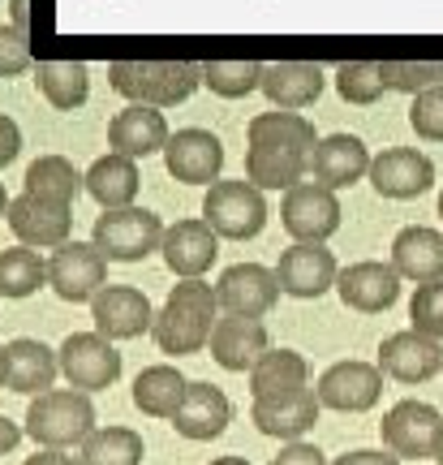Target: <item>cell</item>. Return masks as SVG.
<instances>
[{
	"label": "cell",
	"instance_id": "cell-1",
	"mask_svg": "<svg viewBox=\"0 0 443 465\" xmlns=\"http://www.w3.org/2000/svg\"><path fill=\"white\" fill-rule=\"evenodd\" d=\"M220 323V298H215V284L207 281H181L172 284V293L164 298V306L155 311V345L160 353H198V349L212 345V332Z\"/></svg>",
	"mask_w": 443,
	"mask_h": 465
},
{
	"label": "cell",
	"instance_id": "cell-2",
	"mask_svg": "<svg viewBox=\"0 0 443 465\" xmlns=\"http://www.w3.org/2000/svg\"><path fill=\"white\" fill-rule=\"evenodd\" d=\"M108 83L130 104H151L164 113L194 95L202 83V65L198 61H113Z\"/></svg>",
	"mask_w": 443,
	"mask_h": 465
},
{
	"label": "cell",
	"instance_id": "cell-3",
	"mask_svg": "<svg viewBox=\"0 0 443 465\" xmlns=\"http://www.w3.org/2000/svg\"><path fill=\"white\" fill-rule=\"evenodd\" d=\"M95 431V405L91 392L78 388H52L44 397H31L26 405V435H31L39 449H83Z\"/></svg>",
	"mask_w": 443,
	"mask_h": 465
},
{
	"label": "cell",
	"instance_id": "cell-4",
	"mask_svg": "<svg viewBox=\"0 0 443 465\" xmlns=\"http://www.w3.org/2000/svg\"><path fill=\"white\" fill-rule=\"evenodd\" d=\"M164 224L147 207H121V212H103L95 220L91 242L108 263H143L151 250L164 246Z\"/></svg>",
	"mask_w": 443,
	"mask_h": 465
},
{
	"label": "cell",
	"instance_id": "cell-5",
	"mask_svg": "<svg viewBox=\"0 0 443 465\" xmlns=\"http://www.w3.org/2000/svg\"><path fill=\"white\" fill-rule=\"evenodd\" d=\"M202 220L212 224L220 237L229 242H250L259 237L267 224V199L259 185H250L246 177L241 182H215L202 199Z\"/></svg>",
	"mask_w": 443,
	"mask_h": 465
},
{
	"label": "cell",
	"instance_id": "cell-6",
	"mask_svg": "<svg viewBox=\"0 0 443 465\" xmlns=\"http://www.w3.org/2000/svg\"><path fill=\"white\" fill-rule=\"evenodd\" d=\"M48 284L61 302H95L108 289V259L99 254L95 242H65L61 250H52Z\"/></svg>",
	"mask_w": 443,
	"mask_h": 465
},
{
	"label": "cell",
	"instance_id": "cell-7",
	"mask_svg": "<svg viewBox=\"0 0 443 465\" xmlns=\"http://www.w3.org/2000/svg\"><path fill=\"white\" fill-rule=\"evenodd\" d=\"M56 358H61V375L78 392H103L121 380V353L99 332H69L65 345L56 349Z\"/></svg>",
	"mask_w": 443,
	"mask_h": 465
},
{
	"label": "cell",
	"instance_id": "cell-8",
	"mask_svg": "<svg viewBox=\"0 0 443 465\" xmlns=\"http://www.w3.org/2000/svg\"><path fill=\"white\" fill-rule=\"evenodd\" d=\"M443 414L427 401H396L383 414L379 431H383V449L396 452L400 461H427L435 457V440H439Z\"/></svg>",
	"mask_w": 443,
	"mask_h": 465
},
{
	"label": "cell",
	"instance_id": "cell-9",
	"mask_svg": "<svg viewBox=\"0 0 443 465\" xmlns=\"http://www.w3.org/2000/svg\"><path fill=\"white\" fill-rule=\"evenodd\" d=\"M314 397L323 410H336V414H366L383 397V371L379 362H358V358L336 362L319 375Z\"/></svg>",
	"mask_w": 443,
	"mask_h": 465
},
{
	"label": "cell",
	"instance_id": "cell-10",
	"mask_svg": "<svg viewBox=\"0 0 443 465\" xmlns=\"http://www.w3.org/2000/svg\"><path fill=\"white\" fill-rule=\"evenodd\" d=\"M340 199H336V190L319 182H301L293 185L289 194H284V207H280V224L289 229L293 242H328L331 232L340 229Z\"/></svg>",
	"mask_w": 443,
	"mask_h": 465
},
{
	"label": "cell",
	"instance_id": "cell-11",
	"mask_svg": "<svg viewBox=\"0 0 443 465\" xmlns=\"http://www.w3.org/2000/svg\"><path fill=\"white\" fill-rule=\"evenodd\" d=\"M276 281H280V293L310 302V298H323L328 289H336L340 267H336V254L328 246H319V242H293V246L280 254Z\"/></svg>",
	"mask_w": 443,
	"mask_h": 465
},
{
	"label": "cell",
	"instance_id": "cell-12",
	"mask_svg": "<svg viewBox=\"0 0 443 465\" xmlns=\"http://www.w3.org/2000/svg\"><path fill=\"white\" fill-rule=\"evenodd\" d=\"M215 298H220V311H224V315H241V319L271 315V306L280 302L276 267L232 263L229 272L215 281Z\"/></svg>",
	"mask_w": 443,
	"mask_h": 465
},
{
	"label": "cell",
	"instance_id": "cell-13",
	"mask_svg": "<svg viewBox=\"0 0 443 465\" xmlns=\"http://www.w3.org/2000/svg\"><path fill=\"white\" fill-rule=\"evenodd\" d=\"M9 229L22 246L31 250H61L74 232V207L65 203H48L34 194H17L9 203Z\"/></svg>",
	"mask_w": 443,
	"mask_h": 465
},
{
	"label": "cell",
	"instance_id": "cell-14",
	"mask_svg": "<svg viewBox=\"0 0 443 465\" xmlns=\"http://www.w3.org/2000/svg\"><path fill=\"white\" fill-rule=\"evenodd\" d=\"M91 319H95V332L108 336V341H133L155 328V311L143 289L133 284H108L95 302H91Z\"/></svg>",
	"mask_w": 443,
	"mask_h": 465
},
{
	"label": "cell",
	"instance_id": "cell-15",
	"mask_svg": "<svg viewBox=\"0 0 443 465\" xmlns=\"http://www.w3.org/2000/svg\"><path fill=\"white\" fill-rule=\"evenodd\" d=\"M164 168L185 185H215L224 168V143L212 130H177L164 147Z\"/></svg>",
	"mask_w": 443,
	"mask_h": 465
},
{
	"label": "cell",
	"instance_id": "cell-16",
	"mask_svg": "<svg viewBox=\"0 0 443 465\" xmlns=\"http://www.w3.org/2000/svg\"><path fill=\"white\" fill-rule=\"evenodd\" d=\"M336 293L358 315H383L400 298V272L392 263H379V259H361V263L340 272Z\"/></svg>",
	"mask_w": 443,
	"mask_h": 465
},
{
	"label": "cell",
	"instance_id": "cell-17",
	"mask_svg": "<svg viewBox=\"0 0 443 465\" xmlns=\"http://www.w3.org/2000/svg\"><path fill=\"white\" fill-rule=\"evenodd\" d=\"M370 185L383 199H418L435 185V164L418 147H388L370 160Z\"/></svg>",
	"mask_w": 443,
	"mask_h": 465
},
{
	"label": "cell",
	"instance_id": "cell-18",
	"mask_svg": "<svg viewBox=\"0 0 443 465\" xmlns=\"http://www.w3.org/2000/svg\"><path fill=\"white\" fill-rule=\"evenodd\" d=\"M379 371L400 383H427L443 371V345L422 332H413V328L392 332L379 345Z\"/></svg>",
	"mask_w": 443,
	"mask_h": 465
},
{
	"label": "cell",
	"instance_id": "cell-19",
	"mask_svg": "<svg viewBox=\"0 0 443 465\" xmlns=\"http://www.w3.org/2000/svg\"><path fill=\"white\" fill-rule=\"evenodd\" d=\"M164 263L172 276L181 281H202V272L215 263L220 254V232L207 224V220H177L172 229L164 232Z\"/></svg>",
	"mask_w": 443,
	"mask_h": 465
},
{
	"label": "cell",
	"instance_id": "cell-20",
	"mask_svg": "<svg viewBox=\"0 0 443 465\" xmlns=\"http://www.w3.org/2000/svg\"><path fill=\"white\" fill-rule=\"evenodd\" d=\"M271 349L263 319H241V315H220L212 332V358L215 366H224L232 375H250L259 358Z\"/></svg>",
	"mask_w": 443,
	"mask_h": 465
},
{
	"label": "cell",
	"instance_id": "cell-21",
	"mask_svg": "<svg viewBox=\"0 0 443 465\" xmlns=\"http://www.w3.org/2000/svg\"><path fill=\"white\" fill-rule=\"evenodd\" d=\"M168 138L172 134H168L164 113L151 108V104H125L113 116V125H108L113 155H125V160H147V155L168 147Z\"/></svg>",
	"mask_w": 443,
	"mask_h": 465
},
{
	"label": "cell",
	"instance_id": "cell-22",
	"mask_svg": "<svg viewBox=\"0 0 443 465\" xmlns=\"http://www.w3.org/2000/svg\"><path fill=\"white\" fill-rule=\"evenodd\" d=\"M370 160L375 155L366 151V143L358 134H328V138H319V147L310 155V173L319 185L345 190V185L370 177Z\"/></svg>",
	"mask_w": 443,
	"mask_h": 465
},
{
	"label": "cell",
	"instance_id": "cell-23",
	"mask_svg": "<svg viewBox=\"0 0 443 465\" xmlns=\"http://www.w3.org/2000/svg\"><path fill=\"white\" fill-rule=\"evenodd\" d=\"M56 371H61V358H56L44 341L17 336V341L5 345V388H9V392L44 397V392H52Z\"/></svg>",
	"mask_w": 443,
	"mask_h": 465
},
{
	"label": "cell",
	"instance_id": "cell-24",
	"mask_svg": "<svg viewBox=\"0 0 443 465\" xmlns=\"http://www.w3.org/2000/svg\"><path fill=\"white\" fill-rule=\"evenodd\" d=\"M319 397H314V388H301V392H289V397H267V401H254V427L271 440H284V444H297L301 435L310 431L314 422H319Z\"/></svg>",
	"mask_w": 443,
	"mask_h": 465
},
{
	"label": "cell",
	"instance_id": "cell-25",
	"mask_svg": "<svg viewBox=\"0 0 443 465\" xmlns=\"http://www.w3.org/2000/svg\"><path fill=\"white\" fill-rule=\"evenodd\" d=\"M323 65L314 61H271L263 65V91L271 108L280 113H297V108H310L319 95H323Z\"/></svg>",
	"mask_w": 443,
	"mask_h": 465
},
{
	"label": "cell",
	"instance_id": "cell-26",
	"mask_svg": "<svg viewBox=\"0 0 443 465\" xmlns=\"http://www.w3.org/2000/svg\"><path fill=\"white\" fill-rule=\"evenodd\" d=\"M232 422V401L207 380H190V392L181 401L177 418H172V427L177 435L185 440H215V435H224Z\"/></svg>",
	"mask_w": 443,
	"mask_h": 465
},
{
	"label": "cell",
	"instance_id": "cell-27",
	"mask_svg": "<svg viewBox=\"0 0 443 465\" xmlns=\"http://www.w3.org/2000/svg\"><path fill=\"white\" fill-rule=\"evenodd\" d=\"M392 267L400 272V281L413 284L443 281V232L427 229V224L400 229L392 242Z\"/></svg>",
	"mask_w": 443,
	"mask_h": 465
},
{
	"label": "cell",
	"instance_id": "cell-28",
	"mask_svg": "<svg viewBox=\"0 0 443 465\" xmlns=\"http://www.w3.org/2000/svg\"><path fill=\"white\" fill-rule=\"evenodd\" d=\"M250 147H267V151H284V155H314L319 138L314 125L301 113H259L246 125Z\"/></svg>",
	"mask_w": 443,
	"mask_h": 465
},
{
	"label": "cell",
	"instance_id": "cell-29",
	"mask_svg": "<svg viewBox=\"0 0 443 465\" xmlns=\"http://www.w3.org/2000/svg\"><path fill=\"white\" fill-rule=\"evenodd\" d=\"M138 160H125V155H99L95 164L86 168V194L103 207V212H121V207H133L138 199Z\"/></svg>",
	"mask_w": 443,
	"mask_h": 465
},
{
	"label": "cell",
	"instance_id": "cell-30",
	"mask_svg": "<svg viewBox=\"0 0 443 465\" xmlns=\"http://www.w3.org/2000/svg\"><path fill=\"white\" fill-rule=\"evenodd\" d=\"M310 388V366L297 349H267L259 366L250 371V392L254 401L267 397H289V392H301Z\"/></svg>",
	"mask_w": 443,
	"mask_h": 465
},
{
	"label": "cell",
	"instance_id": "cell-31",
	"mask_svg": "<svg viewBox=\"0 0 443 465\" xmlns=\"http://www.w3.org/2000/svg\"><path fill=\"white\" fill-rule=\"evenodd\" d=\"M185 392H190V380L168 362L147 366V371L133 380V405L147 418H168V422H172L181 410V401H185Z\"/></svg>",
	"mask_w": 443,
	"mask_h": 465
},
{
	"label": "cell",
	"instance_id": "cell-32",
	"mask_svg": "<svg viewBox=\"0 0 443 465\" xmlns=\"http://www.w3.org/2000/svg\"><path fill=\"white\" fill-rule=\"evenodd\" d=\"M83 190H86V173H78L65 155H39V160L26 168V190H22V194L74 207V199H78Z\"/></svg>",
	"mask_w": 443,
	"mask_h": 465
},
{
	"label": "cell",
	"instance_id": "cell-33",
	"mask_svg": "<svg viewBox=\"0 0 443 465\" xmlns=\"http://www.w3.org/2000/svg\"><path fill=\"white\" fill-rule=\"evenodd\" d=\"M34 83H39V95L61 108V113H74L86 104V91H91V78H86L83 61H39L34 65Z\"/></svg>",
	"mask_w": 443,
	"mask_h": 465
},
{
	"label": "cell",
	"instance_id": "cell-34",
	"mask_svg": "<svg viewBox=\"0 0 443 465\" xmlns=\"http://www.w3.org/2000/svg\"><path fill=\"white\" fill-rule=\"evenodd\" d=\"M310 173V155H284V151L250 147L246 151V182L259 190H293L301 185V177Z\"/></svg>",
	"mask_w": 443,
	"mask_h": 465
},
{
	"label": "cell",
	"instance_id": "cell-35",
	"mask_svg": "<svg viewBox=\"0 0 443 465\" xmlns=\"http://www.w3.org/2000/svg\"><path fill=\"white\" fill-rule=\"evenodd\" d=\"M143 457H147L143 435L130 431V427H95L91 440L78 449L83 465H138Z\"/></svg>",
	"mask_w": 443,
	"mask_h": 465
},
{
	"label": "cell",
	"instance_id": "cell-36",
	"mask_svg": "<svg viewBox=\"0 0 443 465\" xmlns=\"http://www.w3.org/2000/svg\"><path fill=\"white\" fill-rule=\"evenodd\" d=\"M39 284H48V259H39V250L14 246L0 250V298H31Z\"/></svg>",
	"mask_w": 443,
	"mask_h": 465
},
{
	"label": "cell",
	"instance_id": "cell-37",
	"mask_svg": "<svg viewBox=\"0 0 443 465\" xmlns=\"http://www.w3.org/2000/svg\"><path fill=\"white\" fill-rule=\"evenodd\" d=\"M202 83L224 100H241L263 86V65L259 61H202Z\"/></svg>",
	"mask_w": 443,
	"mask_h": 465
},
{
	"label": "cell",
	"instance_id": "cell-38",
	"mask_svg": "<svg viewBox=\"0 0 443 465\" xmlns=\"http://www.w3.org/2000/svg\"><path fill=\"white\" fill-rule=\"evenodd\" d=\"M379 74L388 91H405V95L443 86V61H379Z\"/></svg>",
	"mask_w": 443,
	"mask_h": 465
},
{
	"label": "cell",
	"instance_id": "cell-39",
	"mask_svg": "<svg viewBox=\"0 0 443 465\" xmlns=\"http://www.w3.org/2000/svg\"><path fill=\"white\" fill-rule=\"evenodd\" d=\"M336 91L345 104H375L388 86H383V74H379V61H345L336 69Z\"/></svg>",
	"mask_w": 443,
	"mask_h": 465
},
{
	"label": "cell",
	"instance_id": "cell-40",
	"mask_svg": "<svg viewBox=\"0 0 443 465\" xmlns=\"http://www.w3.org/2000/svg\"><path fill=\"white\" fill-rule=\"evenodd\" d=\"M409 319H413V332L443 341V281L418 284V293L409 302Z\"/></svg>",
	"mask_w": 443,
	"mask_h": 465
},
{
	"label": "cell",
	"instance_id": "cell-41",
	"mask_svg": "<svg viewBox=\"0 0 443 465\" xmlns=\"http://www.w3.org/2000/svg\"><path fill=\"white\" fill-rule=\"evenodd\" d=\"M409 125H413L418 138L443 143V86H430V91H422V95H413Z\"/></svg>",
	"mask_w": 443,
	"mask_h": 465
},
{
	"label": "cell",
	"instance_id": "cell-42",
	"mask_svg": "<svg viewBox=\"0 0 443 465\" xmlns=\"http://www.w3.org/2000/svg\"><path fill=\"white\" fill-rule=\"evenodd\" d=\"M34 65L39 61L31 52V35H22L17 26H0V78H17Z\"/></svg>",
	"mask_w": 443,
	"mask_h": 465
},
{
	"label": "cell",
	"instance_id": "cell-43",
	"mask_svg": "<svg viewBox=\"0 0 443 465\" xmlns=\"http://www.w3.org/2000/svg\"><path fill=\"white\" fill-rule=\"evenodd\" d=\"M271 465H328V457H323V449H314V444H306V440H297V444H284L280 457H271Z\"/></svg>",
	"mask_w": 443,
	"mask_h": 465
},
{
	"label": "cell",
	"instance_id": "cell-44",
	"mask_svg": "<svg viewBox=\"0 0 443 465\" xmlns=\"http://www.w3.org/2000/svg\"><path fill=\"white\" fill-rule=\"evenodd\" d=\"M331 465H400V457L388 449H353L345 457H336Z\"/></svg>",
	"mask_w": 443,
	"mask_h": 465
},
{
	"label": "cell",
	"instance_id": "cell-45",
	"mask_svg": "<svg viewBox=\"0 0 443 465\" xmlns=\"http://www.w3.org/2000/svg\"><path fill=\"white\" fill-rule=\"evenodd\" d=\"M17 151H22V134H17V125L9 116H0V168L14 164Z\"/></svg>",
	"mask_w": 443,
	"mask_h": 465
},
{
	"label": "cell",
	"instance_id": "cell-46",
	"mask_svg": "<svg viewBox=\"0 0 443 465\" xmlns=\"http://www.w3.org/2000/svg\"><path fill=\"white\" fill-rule=\"evenodd\" d=\"M22 465H83L78 457H69V452H56V449H39L34 457H26Z\"/></svg>",
	"mask_w": 443,
	"mask_h": 465
},
{
	"label": "cell",
	"instance_id": "cell-47",
	"mask_svg": "<svg viewBox=\"0 0 443 465\" xmlns=\"http://www.w3.org/2000/svg\"><path fill=\"white\" fill-rule=\"evenodd\" d=\"M22 431H26V427H17L14 418L0 414V452H14V449H17V440H22Z\"/></svg>",
	"mask_w": 443,
	"mask_h": 465
},
{
	"label": "cell",
	"instance_id": "cell-48",
	"mask_svg": "<svg viewBox=\"0 0 443 465\" xmlns=\"http://www.w3.org/2000/svg\"><path fill=\"white\" fill-rule=\"evenodd\" d=\"M14 26L22 35H31V0H14Z\"/></svg>",
	"mask_w": 443,
	"mask_h": 465
},
{
	"label": "cell",
	"instance_id": "cell-49",
	"mask_svg": "<svg viewBox=\"0 0 443 465\" xmlns=\"http://www.w3.org/2000/svg\"><path fill=\"white\" fill-rule=\"evenodd\" d=\"M212 465H250V461H246V457H215Z\"/></svg>",
	"mask_w": 443,
	"mask_h": 465
},
{
	"label": "cell",
	"instance_id": "cell-50",
	"mask_svg": "<svg viewBox=\"0 0 443 465\" xmlns=\"http://www.w3.org/2000/svg\"><path fill=\"white\" fill-rule=\"evenodd\" d=\"M430 461L443 465V427H439V440H435V457H430Z\"/></svg>",
	"mask_w": 443,
	"mask_h": 465
},
{
	"label": "cell",
	"instance_id": "cell-51",
	"mask_svg": "<svg viewBox=\"0 0 443 465\" xmlns=\"http://www.w3.org/2000/svg\"><path fill=\"white\" fill-rule=\"evenodd\" d=\"M9 203L14 199H5V185H0V216H9Z\"/></svg>",
	"mask_w": 443,
	"mask_h": 465
},
{
	"label": "cell",
	"instance_id": "cell-52",
	"mask_svg": "<svg viewBox=\"0 0 443 465\" xmlns=\"http://www.w3.org/2000/svg\"><path fill=\"white\" fill-rule=\"evenodd\" d=\"M0 388H5V345H0Z\"/></svg>",
	"mask_w": 443,
	"mask_h": 465
},
{
	"label": "cell",
	"instance_id": "cell-53",
	"mask_svg": "<svg viewBox=\"0 0 443 465\" xmlns=\"http://www.w3.org/2000/svg\"><path fill=\"white\" fill-rule=\"evenodd\" d=\"M439 220H443V190H439Z\"/></svg>",
	"mask_w": 443,
	"mask_h": 465
}]
</instances>
